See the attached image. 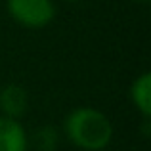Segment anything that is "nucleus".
Returning a JSON list of instances; mask_svg holds the SVG:
<instances>
[{"label":"nucleus","instance_id":"nucleus-1","mask_svg":"<svg viewBox=\"0 0 151 151\" xmlns=\"http://www.w3.org/2000/svg\"><path fill=\"white\" fill-rule=\"evenodd\" d=\"M65 138L81 151H103L113 142V124L96 107H77L63 121Z\"/></svg>","mask_w":151,"mask_h":151},{"label":"nucleus","instance_id":"nucleus-2","mask_svg":"<svg viewBox=\"0 0 151 151\" xmlns=\"http://www.w3.org/2000/svg\"><path fill=\"white\" fill-rule=\"evenodd\" d=\"M6 10L25 29H44L55 19L54 0H6Z\"/></svg>","mask_w":151,"mask_h":151},{"label":"nucleus","instance_id":"nucleus-3","mask_svg":"<svg viewBox=\"0 0 151 151\" xmlns=\"http://www.w3.org/2000/svg\"><path fill=\"white\" fill-rule=\"evenodd\" d=\"M0 151H29V134L17 119L0 115Z\"/></svg>","mask_w":151,"mask_h":151},{"label":"nucleus","instance_id":"nucleus-4","mask_svg":"<svg viewBox=\"0 0 151 151\" xmlns=\"http://www.w3.org/2000/svg\"><path fill=\"white\" fill-rule=\"evenodd\" d=\"M29 111V94L19 84H6L0 90V115L21 119Z\"/></svg>","mask_w":151,"mask_h":151},{"label":"nucleus","instance_id":"nucleus-5","mask_svg":"<svg viewBox=\"0 0 151 151\" xmlns=\"http://www.w3.org/2000/svg\"><path fill=\"white\" fill-rule=\"evenodd\" d=\"M130 101L144 119L151 117V73H140L130 84Z\"/></svg>","mask_w":151,"mask_h":151},{"label":"nucleus","instance_id":"nucleus-6","mask_svg":"<svg viewBox=\"0 0 151 151\" xmlns=\"http://www.w3.org/2000/svg\"><path fill=\"white\" fill-rule=\"evenodd\" d=\"M33 142L35 151H55L59 144V130L55 126H40L37 132L33 134V138L29 140V144Z\"/></svg>","mask_w":151,"mask_h":151},{"label":"nucleus","instance_id":"nucleus-7","mask_svg":"<svg viewBox=\"0 0 151 151\" xmlns=\"http://www.w3.org/2000/svg\"><path fill=\"white\" fill-rule=\"evenodd\" d=\"M132 2H136V4H147L149 0H132Z\"/></svg>","mask_w":151,"mask_h":151},{"label":"nucleus","instance_id":"nucleus-8","mask_svg":"<svg viewBox=\"0 0 151 151\" xmlns=\"http://www.w3.org/2000/svg\"><path fill=\"white\" fill-rule=\"evenodd\" d=\"M63 2H78V0H63Z\"/></svg>","mask_w":151,"mask_h":151}]
</instances>
